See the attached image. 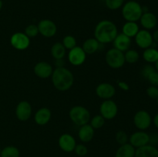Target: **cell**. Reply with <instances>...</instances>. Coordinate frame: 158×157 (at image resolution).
Wrapping results in <instances>:
<instances>
[{
	"mask_svg": "<svg viewBox=\"0 0 158 157\" xmlns=\"http://www.w3.org/2000/svg\"><path fill=\"white\" fill-rule=\"evenodd\" d=\"M117 27L110 20H102L97 23L94 30L95 38L100 43L112 42L117 35Z\"/></svg>",
	"mask_w": 158,
	"mask_h": 157,
	"instance_id": "6da1fadb",
	"label": "cell"
},
{
	"mask_svg": "<svg viewBox=\"0 0 158 157\" xmlns=\"http://www.w3.org/2000/svg\"><path fill=\"white\" fill-rule=\"evenodd\" d=\"M52 82L54 87L60 91H66L73 85L74 77L70 70L60 66L52 72Z\"/></svg>",
	"mask_w": 158,
	"mask_h": 157,
	"instance_id": "7a4b0ae2",
	"label": "cell"
},
{
	"mask_svg": "<svg viewBox=\"0 0 158 157\" xmlns=\"http://www.w3.org/2000/svg\"><path fill=\"white\" fill-rule=\"evenodd\" d=\"M143 14V8L137 2L129 1L123 5L122 15L127 22H137L140 20Z\"/></svg>",
	"mask_w": 158,
	"mask_h": 157,
	"instance_id": "3957f363",
	"label": "cell"
},
{
	"mask_svg": "<svg viewBox=\"0 0 158 157\" xmlns=\"http://www.w3.org/2000/svg\"><path fill=\"white\" fill-rule=\"evenodd\" d=\"M69 118L71 121L77 126L87 124L90 120V113L86 108L81 106H76L69 110Z\"/></svg>",
	"mask_w": 158,
	"mask_h": 157,
	"instance_id": "277c9868",
	"label": "cell"
},
{
	"mask_svg": "<svg viewBox=\"0 0 158 157\" xmlns=\"http://www.w3.org/2000/svg\"><path fill=\"white\" fill-rule=\"evenodd\" d=\"M105 58L108 66L112 69L121 68L125 63L124 54L123 53V52L115 48H113L107 51Z\"/></svg>",
	"mask_w": 158,
	"mask_h": 157,
	"instance_id": "5b68a950",
	"label": "cell"
},
{
	"mask_svg": "<svg viewBox=\"0 0 158 157\" xmlns=\"http://www.w3.org/2000/svg\"><path fill=\"white\" fill-rule=\"evenodd\" d=\"M100 115L105 119H112L117 115L118 108L115 102L111 99H106L100 105Z\"/></svg>",
	"mask_w": 158,
	"mask_h": 157,
	"instance_id": "8992f818",
	"label": "cell"
},
{
	"mask_svg": "<svg viewBox=\"0 0 158 157\" xmlns=\"http://www.w3.org/2000/svg\"><path fill=\"white\" fill-rule=\"evenodd\" d=\"M10 42L12 47L17 50H24L30 44L29 38L23 32H15L11 36Z\"/></svg>",
	"mask_w": 158,
	"mask_h": 157,
	"instance_id": "52a82bcc",
	"label": "cell"
},
{
	"mask_svg": "<svg viewBox=\"0 0 158 157\" xmlns=\"http://www.w3.org/2000/svg\"><path fill=\"white\" fill-rule=\"evenodd\" d=\"M134 123L138 129L145 130L148 129L151 124V115L145 110L138 111L134 117Z\"/></svg>",
	"mask_w": 158,
	"mask_h": 157,
	"instance_id": "ba28073f",
	"label": "cell"
},
{
	"mask_svg": "<svg viewBox=\"0 0 158 157\" xmlns=\"http://www.w3.org/2000/svg\"><path fill=\"white\" fill-rule=\"evenodd\" d=\"M39 32L46 38H51L56 33L57 27L54 22L49 19H43L38 24Z\"/></svg>",
	"mask_w": 158,
	"mask_h": 157,
	"instance_id": "9c48e42d",
	"label": "cell"
},
{
	"mask_svg": "<svg viewBox=\"0 0 158 157\" xmlns=\"http://www.w3.org/2000/svg\"><path fill=\"white\" fill-rule=\"evenodd\" d=\"M152 35L147 29L139 30L137 35H135V42L137 46L141 49H148L152 46L154 43Z\"/></svg>",
	"mask_w": 158,
	"mask_h": 157,
	"instance_id": "30bf717a",
	"label": "cell"
},
{
	"mask_svg": "<svg viewBox=\"0 0 158 157\" xmlns=\"http://www.w3.org/2000/svg\"><path fill=\"white\" fill-rule=\"evenodd\" d=\"M86 54L82 49V47L76 46L73 49L69 50V54H68V59L69 62L73 66H78L83 64L86 60Z\"/></svg>",
	"mask_w": 158,
	"mask_h": 157,
	"instance_id": "8fae6325",
	"label": "cell"
},
{
	"mask_svg": "<svg viewBox=\"0 0 158 157\" xmlns=\"http://www.w3.org/2000/svg\"><path fill=\"white\" fill-rule=\"evenodd\" d=\"M15 115L20 121H26L32 115V106L27 101H21L16 106Z\"/></svg>",
	"mask_w": 158,
	"mask_h": 157,
	"instance_id": "7c38bea8",
	"label": "cell"
},
{
	"mask_svg": "<svg viewBox=\"0 0 158 157\" xmlns=\"http://www.w3.org/2000/svg\"><path fill=\"white\" fill-rule=\"evenodd\" d=\"M130 144L134 148L146 146L150 143V135L147 132L139 131L133 133L129 138Z\"/></svg>",
	"mask_w": 158,
	"mask_h": 157,
	"instance_id": "4fadbf2b",
	"label": "cell"
},
{
	"mask_svg": "<svg viewBox=\"0 0 158 157\" xmlns=\"http://www.w3.org/2000/svg\"><path fill=\"white\" fill-rule=\"evenodd\" d=\"M58 143L60 149L66 152H71L74 151L77 146L74 137L69 133H64L60 135Z\"/></svg>",
	"mask_w": 158,
	"mask_h": 157,
	"instance_id": "5bb4252c",
	"label": "cell"
},
{
	"mask_svg": "<svg viewBox=\"0 0 158 157\" xmlns=\"http://www.w3.org/2000/svg\"><path fill=\"white\" fill-rule=\"evenodd\" d=\"M96 93L100 98L103 99H110L116 93V89L110 83H103L96 88Z\"/></svg>",
	"mask_w": 158,
	"mask_h": 157,
	"instance_id": "9a60e30c",
	"label": "cell"
},
{
	"mask_svg": "<svg viewBox=\"0 0 158 157\" xmlns=\"http://www.w3.org/2000/svg\"><path fill=\"white\" fill-rule=\"evenodd\" d=\"M53 72L52 66L46 62H40L34 66V72L41 78H47Z\"/></svg>",
	"mask_w": 158,
	"mask_h": 157,
	"instance_id": "2e32d148",
	"label": "cell"
},
{
	"mask_svg": "<svg viewBox=\"0 0 158 157\" xmlns=\"http://www.w3.org/2000/svg\"><path fill=\"white\" fill-rule=\"evenodd\" d=\"M114 46L115 49L121 51V52H125L130 49L131 46V39L130 37L125 35L123 33L117 34L116 38L113 41Z\"/></svg>",
	"mask_w": 158,
	"mask_h": 157,
	"instance_id": "e0dca14e",
	"label": "cell"
},
{
	"mask_svg": "<svg viewBox=\"0 0 158 157\" xmlns=\"http://www.w3.org/2000/svg\"><path fill=\"white\" fill-rule=\"evenodd\" d=\"M134 157H158V149L152 145L137 148Z\"/></svg>",
	"mask_w": 158,
	"mask_h": 157,
	"instance_id": "ac0fdd59",
	"label": "cell"
},
{
	"mask_svg": "<svg viewBox=\"0 0 158 157\" xmlns=\"http://www.w3.org/2000/svg\"><path fill=\"white\" fill-rule=\"evenodd\" d=\"M51 119V111L48 108L43 107L38 109L35 112L34 119L36 124L40 126L47 124Z\"/></svg>",
	"mask_w": 158,
	"mask_h": 157,
	"instance_id": "d6986e66",
	"label": "cell"
},
{
	"mask_svg": "<svg viewBox=\"0 0 158 157\" xmlns=\"http://www.w3.org/2000/svg\"><path fill=\"white\" fill-rule=\"evenodd\" d=\"M140 24L145 29H152L157 26V19L155 15L151 12H147L142 14L140 18Z\"/></svg>",
	"mask_w": 158,
	"mask_h": 157,
	"instance_id": "ffe728a7",
	"label": "cell"
},
{
	"mask_svg": "<svg viewBox=\"0 0 158 157\" xmlns=\"http://www.w3.org/2000/svg\"><path fill=\"white\" fill-rule=\"evenodd\" d=\"M94 135V129L90 124H85L80 126L78 132L79 139L83 143H88L93 139Z\"/></svg>",
	"mask_w": 158,
	"mask_h": 157,
	"instance_id": "44dd1931",
	"label": "cell"
},
{
	"mask_svg": "<svg viewBox=\"0 0 158 157\" xmlns=\"http://www.w3.org/2000/svg\"><path fill=\"white\" fill-rule=\"evenodd\" d=\"M135 148L130 143H126L119 147L116 152L115 157H134Z\"/></svg>",
	"mask_w": 158,
	"mask_h": 157,
	"instance_id": "7402d4cb",
	"label": "cell"
},
{
	"mask_svg": "<svg viewBox=\"0 0 158 157\" xmlns=\"http://www.w3.org/2000/svg\"><path fill=\"white\" fill-rule=\"evenodd\" d=\"M99 46H100V42L95 38H90L86 39L83 42L82 49H83L85 53L91 55L98 50Z\"/></svg>",
	"mask_w": 158,
	"mask_h": 157,
	"instance_id": "603a6c76",
	"label": "cell"
},
{
	"mask_svg": "<svg viewBox=\"0 0 158 157\" xmlns=\"http://www.w3.org/2000/svg\"><path fill=\"white\" fill-rule=\"evenodd\" d=\"M139 32V26L135 22H127L123 26V33L127 36L135 37Z\"/></svg>",
	"mask_w": 158,
	"mask_h": 157,
	"instance_id": "cb8c5ba5",
	"label": "cell"
},
{
	"mask_svg": "<svg viewBox=\"0 0 158 157\" xmlns=\"http://www.w3.org/2000/svg\"><path fill=\"white\" fill-rule=\"evenodd\" d=\"M52 56L56 60H61L66 54V48L63 46V43L56 42L51 48Z\"/></svg>",
	"mask_w": 158,
	"mask_h": 157,
	"instance_id": "d4e9b609",
	"label": "cell"
},
{
	"mask_svg": "<svg viewBox=\"0 0 158 157\" xmlns=\"http://www.w3.org/2000/svg\"><path fill=\"white\" fill-rule=\"evenodd\" d=\"M143 57L145 61L150 63H154L158 60V50L154 47H150L145 49Z\"/></svg>",
	"mask_w": 158,
	"mask_h": 157,
	"instance_id": "484cf974",
	"label": "cell"
},
{
	"mask_svg": "<svg viewBox=\"0 0 158 157\" xmlns=\"http://www.w3.org/2000/svg\"><path fill=\"white\" fill-rule=\"evenodd\" d=\"M20 152L17 147L9 146L1 150L0 157H19Z\"/></svg>",
	"mask_w": 158,
	"mask_h": 157,
	"instance_id": "4316f807",
	"label": "cell"
},
{
	"mask_svg": "<svg viewBox=\"0 0 158 157\" xmlns=\"http://www.w3.org/2000/svg\"><path fill=\"white\" fill-rule=\"evenodd\" d=\"M125 62H127L128 63H136L139 60L140 58V55H139L138 52L134 49H128L126 51V53L124 54Z\"/></svg>",
	"mask_w": 158,
	"mask_h": 157,
	"instance_id": "83f0119b",
	"label": "cell"
},
{
	"mask_svg": "<svg viewBox=\"0 0 158 157\" xmlns=\"http://www.w3.org/2000/svg\"><path fill=\"white\" fill-rule=\"evenodd\" d=\"M105 123V119L101 115H97L92 118L90 121V126L94 129H99L103 127Z\"/></svg>",
	"mask_w": 158,
	"mask_h": 157,
	"instance_id": "f1b7e54d",
	"label": "cell"
},
{
	"mask_svg": "<svg viewBox=\"0 0 158 157\" xmlns=\"http://www.w3.org/2000/svg\"><path fill=\"white\" fill-rule=\"evenodd\" d=\"M63 45L66 49L70 50L77 46V40L73 35H66L63 39Z\"/></svg>",
	"mask_w": 158,
	"mask_h": 157,
	"instance_id": "f546056e",
	"label": "cell"
},
{
	"mask_svg": "<svg viewBox=\"0 0 158 157\" xmlns=\"http://www.w3.org/2000/svg\"><path fill=\"white\" fill-rule=\"evenodd\" d=\"M39 33H40V32H39L38 26H35V25L34 24L29 25V26L25 29V34H26L29 38L35 37Z\"/></svg>",
	"mask_w": 158,
	"mask_h": 157,
	"instance_id": "4dcf8cb0",
	"label": "cell"
},
{
	"mask_svg": "<svg viewBox=\"0 0 158 157\" xmlns=\"http://www.w3.org/2000/svg\"><path fill=\"white\" fill-rule=\"evenodd\" d=\"M124 0H105V4L108 9L111 10L118 9L123 4Z\"/></svg>",
	"mask_w": 158,
	"mask_h": 157,
	"instance_id": "1f68e13d",
	"label": "cell"
},
{
	"mask_svg": "<svg viewBox=\"0 0 158 157\" xmlns=\"http://www.w3.org/2000/svg\"><path fill=\"white\" fill-rule=\"evenodd\" d=\"M116 141L122 146V145H124L126 143H127L128 141V135L124 131H118V132L116 133Z\"/></svg>",
	"mask_w": 158,
	"mask_h": 157,
	"instance_id": "d6a6232c",
	"label": "cell"
},
{
	"mask_svg": "<svg viewBox=\"0 0 158 157\" xmlns=\"http://www.w3.org/2000/svg\"><path fill=\"white\" fill-rule=\"evenodd\" d=\"M76 154L79 156H84L87 154L88 149L85 145L83 144H78L76 146L75 149H74Z\"/></svg>",
	"mask_w": 158,
	"mask_h": 157,
	"instance_id": "836d02e7",
	"label": "cell"
},
{
	"mask_svg": "<svg viewBox=\"0 0 158 157\" xmlns=\"http://www.w3.org/2000/svg\"><path fill=\"white\" fill-rule=\"evenodd\" d=\"M147 94H148V96L151 99H156L158 98V88L157 86H151L150 87H148V89H147Z\"/></svg>",
	"mask_w": 158,
	"mask_h": 157,
	"instance_id": "e575fe53",
	"label": "cell"
},
{
	"mask_svg": "<svg viewBox=\"0 0 158 157\" xmlns=\"http://www.w3.org/2000/svg\"><path fill=\"white\" fill-rule=\"evenodd\" d=\"M147 79L150 82L151 84H152L154 86H158V72L157 71H154L151 72L148 76Z\"/></svg>",
	"mask_w": 158,
	"mask_h": 157,
	"instance_id": "d590c367",
	"label": "cell"
},
{
	"mask_svg": "<svg viewBox=\"0 0 158 157\" xmlns=\"http://www.w3.org/2000/svg\"><path fill=\"white\" fill-rule=\"evenodd\" d=\"M155 70H156L155 68L153 67L152 66H151V65H147V66H145L142 69L141 75H142V76L144 77L145 78H148V75H149L151 72H154V71H155Z\"/></svg>",
	"mask_w": 158,
	"mask_h": 157,
	"instance_id": "8d00e7d4",
	"label": "cell"
},
{
	"mask_svg": "<svg viewBox=\"0 0 158 157\" xmlns=\"http://www.w3.org/2000/svg\"><path fill=\"white\" fill-rule=\"evenodd\" d=\"M117 84H118L119 87H120L121 89H123V90L127 91L128 89H129V85H128L127 83H125V82L117 81Z\"/></svg>",
	"mask_w": 158,
	"mask_h": 157,
	"instance_id": "74e56055",
	"label": "cell"
},
{
	"mask_svg": "<svg viewBox=\"0 0 158 157\" xmlns=\"http://www.w3.org/2000/svg\"><path fill=\"white\" fill-rule=\"evenodd\" d=\"M152 37H153V40H154L155 42L158 43V29H157V30H156L155 32H154Z\"/></svg>",
	"mask_w": 158,
	"mask_h": 157,
	"instance_id": "f35d334b",
	"label": "cell"
},
{
	"mask_svg": "<svg viewBox=\"0 0 158 157\" xmlns=\"http://www.w3.org/2000/svg\"><path fill=\"white\" fill-rule=\"evenodd\" d=\"M154 125H155L156 127H157V129H158V114H157V115H156L155 116H154Z\"/></svg>",
	"mask_w": 158,
	"mask_h": 157,
	"instance_id": "ab89813d",
	"label": "cell"
},
{
	"mask_svg": "<svg viewBox=\"0 0 158 157\" xmlns=\"http://www.w3.org/2000/svg\"><path fill=\"white\" fill-rule=\"evenodd\" d=\"M156 65H155V69H156V71H157V72H158V60L157 62H156Z\"/></svg>",
	"mask_w": 158,
	"mask_h": 157,
	"instance_id": "60d3db41",
	"label": "cell"
},
{
	"mask_svg": "<svg viewBox=\"0 0 158 157\" xmlns=\"http://www.w3.org/2000/svg\"><path fill=\"white\" fill-rule=\"evenodd\" d=\"M2 8V0H0V10H1Z\"/></svg>",
	"mask_w": 158,
	"mask_h": 157,
	"instance_id": "b9f144b4",
	"label": "cell"
},
{
	"mask_svg": "<svg viewBox=\"0 0 158 157\" xmlns=\"http://www.w3.org/2000/svg\"><path fill=\"white\" fill-rule=\"evenodd\" d=\"M0 154H1V149H0Z\"/></svg>",
	"mask_w": 158,
	"mask_h": 157,
	"instance_id": "7bdbcfd3",
	"label": "cell"
},
{
	"mask_svg": "<svg viewBox=\"0 0 158 157\" xmlns=\"http://www.w3.org/2000/svg\"><path fill=\"white\" fill-rule=\"evenodd\" d=\"M157 104H158V98L157 99Z\"/></svg>",
	"mask_w": 158,
	"mask_h": 157,
	"instance_id": "ee69618b",
	"label": "cell"
}]
</instances>
